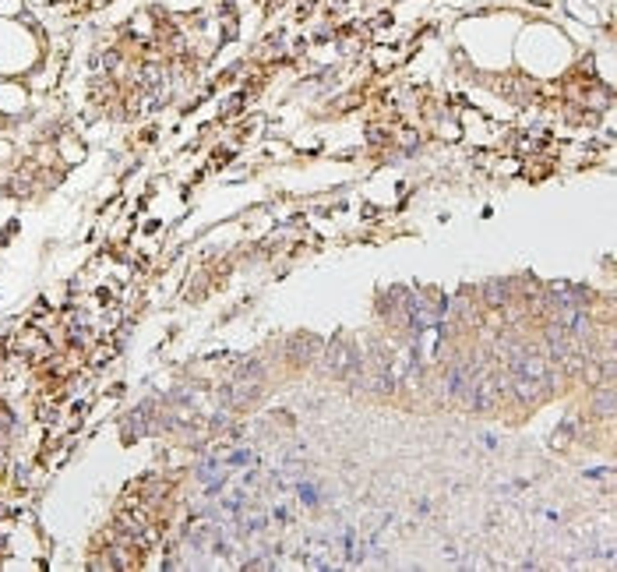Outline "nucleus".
Masks as SVG:
<instances>
[{
  "mask_svg": "<svg viewBox=\"0 0 617 572\" xmlns=\"http://www.w3.org/2000/svg\"><path fill=\"white\" fill-rule=\"evenodd\" d=\"M547 346H550V357H558V360H565L568 353H572V333L565 325H550V333H547Z\"/></svg>",
  "mask_w": 617,
  "mask_h": 572,
  "instance_id": "f257e3e1",
  "label": "nucleus"
},
{
  "mask_svg": "<svg viewBox=\"0 0 617 572\" xmlns=\"http://www.w3.org/2000/svg\"><path fill=\"white\" fill-rule=\"evenodd\" d=\"M353 368V353H350V346L346 343H332L328 346V371H338V375H346Z\"/></svg>",
  "mask_w": 617,
  "mask_h": 572,
  "instance_id": "f03ea898",
  "label": "nucleus"
},
{
  "mask_svg": "<svg viewBox=\"0 0 617 572\" xmlns=\"http://www.w3.org/2000/svg\"><path fill=\"white\" fill-rule=\"evenodd\" d=\"M469 378H473V368H469V364H455V368L448 371V396H466Z\"/></svg>",
  "mask_w": 617,
  "mask_h": 572,
  "instance_id": "7ed1b4c3",
  "label": "nucleus"
},
{
  "mask_svg": "<svg viewBox=\"0 0 617 572\" xmlns=\"http://www.w3.org/2000/svg\"><path fill=\"white\" fill-rule=\"evenodd\" d=\"M512 388H515L518 400H536V396L547 393V385H540V382H533V378H522V375L512 378Z\"/></svg>",
  "mask_w": 617,
  "mask_h": 572,
  "instance_id": "20e7f679",
  "label": "nucleus"
},
{
  "mask_svg": "<svg viewBox=\"0 0 617 572\" xmlns=\"http://www.w3.org/2000/svg\"><path fill=\"white\" fill-rule=\"evenodd\" d=\"M508 297H512V286H508L505 279H494V283L483 286V300H487V304H494V308L508 304Z\"/></svg>",
  "mask_w": 617,
  "mask_h": 572,
  "instance_id": "39448f33",
  "label": "nucleus"
},
{
  "mask_svg": "<svg viewBox=\"0 0 617 572\" xmlns=\"http://www.w3.org/2000/svg\"><path fill=\"white\" fill-rule=\"evenodd\" d=\"M318 353V343H311V339H296L293 346H290V357L293 360H311Z\"/></svg>",
  "mask_w": 617,
  "mask_h": 572,
  "instance_id": "423d86ee",
  "label": "nucleus"
},
{
  "mask_svg": "<svg viewBox=\"0 0 617 572\" xmlns=\"http://www.w3.org/2000/svg\"><path fill=\"white\" fill-rule=\"evenodd\" d=\"M593 410H596L600 417H607V413L614 410V393H610V388H603V393H596V406H593Z\"/></svg>",
  "mask_w": 617,
  "mask_h": 572,
  "instance_id": "0eeeda50",
  "label": "nucleus"
}]
</instances>
